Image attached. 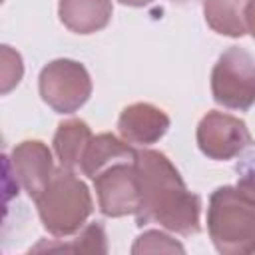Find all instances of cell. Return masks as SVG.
<instances>
[{
  "instance_id": "6da1fadb",
  "label": "cell",
  "mask_w": 255,
  "mask_h": 255,
  "mask_svg": "<svg viewBox=\"0 0 255 255\" xmlns=\"http://www.w3.org/2000/svg\"><path fill=\"white\" fill-rule=\"evenodd\" d=\"M135 169L141 191L135 223L139 227L159 223L167 231L195 235L201 229V199L187 189L169 157L157 149H139L135 153Z\"/></svg>"
},
{
  "instance_id": "7a4b0ae2",
  "label": "cell",
  "mask_w": 255,
  "mask_h": 255,
  "mask_svg": "<svg viewBox=\"0 0 255 255\" xmlns=\"http://www.w3.org/2000/svg\"><path fill=\"white\" fill-rule=\"evenodd\" d=\"M207 231L213 247L223 255L255 253V201L237 185L217 187L207 205Z\"/></svg>"
},
{
  "instance_id": "3957f363",
  "label": "cell",
  "mask_w": 255,
  "mask_h": 255,
  "mask_svg": "<svg viewBox=\"0 0 255 255\" xmlns=\"http://www.w3.org/2000/svg\"><path fill=\"white\" fill-rule=\"evenodd\" d=\"M38 215L44 229L54 237H70L78 233L94 211V199L88 185L60 165L52 181L36 199Z\"/></svg>"
},
{
  "instance_id": "277c9868",
  "label": "cell",
  "mask_w": 255,
  "mask_h": 255,
  "mask_svg": "<svg viewBox=\"0 0 255 255\" xmlns=\"http://www.w3.org/2000/svg\"><path fill=\"white\" fill-rule=\"evenodd\" d=\"M38 90L42 102L56 114H74L90 100L92 78L84 64L58 58L40 70Z\"/></svg>"
},
{
  "instance_id": "5b68a950",
  "label": "cell",
  "mask_w": 255,
  "mask_h": 255,
  "mask_svg": "<svg viewBox=\"0 0 255 255\" xmlns=\"http://www.w3.org/2000/svg\"><path fill=\"white\" fill-rule=\"evenodd\" d=\"M211 94L227 110H249L255 104V58L237 46L225 50L211 70Z\"/></svg>"
},
{
  "instance_id": "8992f818",
  "label": "cell",
  "mask_w": 255,
  "mask_h": 255,
  "mask_svg": "<svg viewBox=\"0 0 255 255\" xmlns=\"http://www.w3.org/2000/svg\"><path fill=\"white\" fill-rule=\"evenodd\" d=\"M195 139L201 153L215 161L233 159L253 145V135L247 129V124L217 110L207 112L199 120Z\"/></svg>"
},
{
  "instance_id": "52a82bcc",
  "label": "cell",
  "mask_w": 255,
  "mask_h": 255,
  "mask_svg": "<svg viewBox=\"0 0 255 255\" xmlns=\"http://www.w3.org/2000/svg\"><path fill=\"white\" fill-rule=\"evenodd\" d=\"M100 211L106 217L135 215L141 203L135 159L116 161L94 177Z\"/></svg>"
},
{
  "instance_id": "ba28073f",
  "label": "cell",
  "mask_w": 255,
  "mask_h": 255,
  "mask_svg": "<svg viewBox=\"0 0 255 255\" xmlns=\"http://www.w3.org/2000/svg\"><path fill=\"white\" fill-rule=\"evenodd\" d=\"M8 161L14 169L16 181L34 201L42 195L56 173L52 151L40 139H24L16 143L10 151Z\"/></svg>"
},
{
  "instance_id": "9c48e42d",
  "label": "cell",
  "mask_w": 255,
  "mask_h": 255,
  "mask_svg": "<svg viewBox=\"0 0 255 255\" xmlns=\"http://www.w3.org/2000/svg\"><path fill=\"white\" fill-rule=\"evenodd\" d=\"M169 124V116L161 108L147 102H137L122 110L118 118V131L129 143L151 145L165 135Z\"/></svg>"
},
{
  "instance_id": "30bf717a",
  "label": "cell",
  "mask_w": 255,
  "mask_h": 255,
  "mask_svg": "<svg viewBox=\"0 0 255 255\" xmlns=\"http://www.w3.org/2000/svg\"><path fill=\"white\" fill-rule=\"evenodd\" d=\"M114 14L112 0H60V22L74 34H94L104 30Z\"/></svg>"
},
{
  "instance_id": "8fae6325",
  "label": "cell",
  "mask_w": 255,
  "mask_h": 255,
  "mask_svg": "<svg viewBox=\"0 0 255 255\" xmlns=\"http://www.w3.org/2000/svg\"><path fill=\"white\" fill-rule=\"evenodd\" d=\"M135 149L126 141L124 137L120 139L114 133H98L92 137V141L86 147V153L82 157L80 169L88 177H96L102 169L116 161H126V159H135Z\"/></svg>"
},
{
  "instance_id": "7c38bea8",
  "label": "cell",
  "mask_w": 255,
  "mask_h": 255,
  "mask_svg": "<svg viewBox=\"0 0 255 255\" xmlns=\"http://www.w3.org/2000/svg\"><path fill=\"white\" fill-rule=\"evenodd\" d=\"M92 129L84 120L72 118L58 126L54 133V153L62 167L76 169L82 163L88 143L92 141Z\"/></svg>"
},
{
  "instance_id": "4fadbf2b",
  "label": "cell",
  "mask_w": 255,
  "mask_h": 255,
  "mask_svg": "<svg viewBox=\"0 0 255 255\" xmlns=\"http://www.w3.org/2000/svg\"><path fill=\"white\" fill-rule=\"evenodd\" d=\"M249 0H203V16L207 26L229 38H241L247 34V12Z\"/></svg>"
},
{
  "instance_id": "5bb4252c",
  "label": "cell",
  "mask_w": 255,
  "mask_h": 255,
  "mask_svg": "<svg viewBox=\"0 0 255 255\" xmlns=\"http://www.w3.org/2000/svg\"><path fill=\"white\" fill-rule=\"evenodd\" d=\"M131 253H185V247L163 231H145L131 245Z\"/></svg>"
},
{
  "instance_id": "9a60e30c",
  "label": "cell",
  "mask_w": 255,
  "mask_h": 255,
  "mask_svg": "<svg viewBox=\"0 0 255 255\" xmlns=\"http://www.w3.org/2000/svg\"><path fill=\"white\" fill-rule=\"evenodd\" d=\"M0 54H2V68H0V76H2L0 84H2V88H0V92L2 94H8L12 88H16L20 84L22 74H24V64H22L20 54L14 52L6 44L2 46Z\"/></svg>"
},
{
  "instance_id": "2e32d148",
  "label": "cell",
  "mask_w": 255,
  "mask_h": 255,
  "mask_svg": "<svg viewBox=\"0 0 255 255\" xmlns=\"http://www.w3.org/2000/svg\"><path fill=\"white\" fill-rule=\"evenodd\" d=\"M106 231L100 223H90L82 235L76 239L74 245H70L68 249H76V251H96V253H106L108 251V243H106Z\"/></svg>"
},
{
  "instance_id": "e0dca14e",
  "label": "cell",
  "mask_w": 255,
  "mask_h": 255,
  "mask_svg": "<svg viewBox=\"0 0 255 255\" xmlns=\"http://www.w3.org/2000/svg\"><path fill=\"white\" fill-rule=\"evenodd\" d=\"M237 189L243 191L251 201H255V157H251V159L239 169Z\"/></svg>"
},
{
  "instance_id": "ac0fdd59",
  "label": "cell",
  "mask_w": 255,
  "mask_h": 255,
  "mask_svg": "<svg viewBox=\"0 0 255 255\" xmlns=\"http://www.w3.org/2000/svg\"><path fill=\"white\" fill-rule=\"evenodd\" d=\"M245 20H247V32L253 36L255 40V0H249L247 4V12H245Z\"/></svg>"
},
{
  "instance_id": "d6986e66",
  "label": "cell",
  "mask_w": 255,
  "mask_h": 255,
  "mask_svg": "<svg viewBox=\"0 0 255 255\" xmlns=\"http://www.w3.org/2000/svg\"><path fill=\"white\" fill-rule=\"evenodd\" d=\"M120 4H124V6H135V8H139V6H147V4H151L153 0H118Z\"/></svg>"
},
{
  "instance_id": "ffe728a7",
  "label": "cell",
  "mask_w": 255,
  "mask_h": 255,
  "mask_svg": "<svg viewBox=\"0 0 255 255\" xmlns=\"http://www.w3.org/2000/svg\"><path fill=\"white\" fill-rule=\"evenodd\" d=\"M173 2H187V0H173Z\"/></svg>"
}]
</instances>
